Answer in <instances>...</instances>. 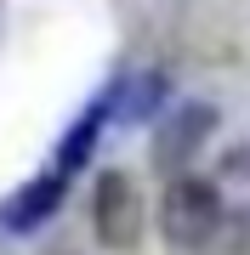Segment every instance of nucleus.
<instances>
[{"label": "nucleus", "instance_id": "5", "mask_svg": "<svg viewBox=\"0 0 250 255\" xmlns=\"http://www.w3.org/2000/svg\"><path fill=\"white\" fill-rule=\"evenodd\" d=\"M114 125V80L102 85V91L85 102V108L74 114V125L63 130V142H57V159H51V170H63L68 182L91 164V153H97V142H102V130Z\"/></svg>", "mask_w": 250, "mask_h": 255}, {"label": "nucleus", "instance_id": "8", "mask_svg": "<svg viewBox=\"0 0 250 255\" xmlns=\"http://www.w3.org/2000/svg\"><path fill=\"white\" fill-rule=\"evenodd\" d=\"M222 176H250V147H233V159H222Z\"/></svg>", "mask_w": 250, "mask_h": 255}, {"label": "nucleus", "instance_id": "7", "mask_svg": "<svg viewBox=\"0 0 250 255\" xmlns=\"http://www.w3.org/2000/svg\"><path fill=\"white\" fill-rule=\"evenodd\" d=\"M205 255H250V216H228L222 233L205 244Z\"/></svg>", "mask_w": 250, "mask_h": 255}, {"label": "nucleus", "instance_id": "1", "mask_svg": "<svg viewBox=\"0 0 250 255\" xmlns=\"http://www.w3.org/2000/svg\"><path fill=\"white\" fill-rule=\"evenodd\" d=\"M228 210H222V193L199 176H176L165 182V199H159V238H165L171 255H194L205 250L216 233H222Z\"/></svg>", "mask_w": 250, "mask_h": 255}, {"label": "nucleus", "instance_id": "6", "mask_svg": "<svg viewBox=\"0 0 250 255\" xmlns=\"http://www.w3.org/2000/svg\"><path fill=\"white\" fill-rule=\"evenodd\" d=\"M171 97V74L165 68H137L114 80V125H148V119L165 114Z\"/></svg>", "mask_w": 250, "mask_h": 255}, {"label": "nucleus", "instance_id": "3", "mask_svg": "<svg viewBox=\"0 0 250 255\" xmlns=\"http://www.w3.org/2000/svg\"><path fill=\"white\" fill-rule=\"evenodd\" d=\"M142 227H148V210H142V193L125 170H102L91 187V238L108 255H131L142 244Z\"/></svg>", "mask_w": 250, "mask_h": 255}, {"label": "nucleus", "instance_id": "9", "mask_svg": "<svg viewBox=\"0 0 250 255\" xmlns=\"http://www.w3.org/2000/svg\"><path fill=\"white\" fill-rule=\"evenodd\" d=\"M0 23H6V6H0Z\"/></svg>", "mask_w": 250, "mask_h": 255}, {"label": "nucleus", "instance_id": "2", "mask_svg": "<svg viewBox=\"0 0 250 255\" xmlns=\"http://www.w3.org/2000/svg\"><path fill=\"white\" fill-rule=\"evenodd\" d=\"M216 125H222V114H216V102H171L165 114L154 119V142H148V164L165 182L188 170V164L199 159V147L216 136Z\"/></svg>", "mask_w": 250, "mask_h": 255}, {"label": "nucleus", "instance_id": "4", "mask_svg": "<svg viewBox=\"0 0 250 255\" xmlns=\"http://www.w3.org/2000/svg\"><path fill=\"white\" fill-rule=\"evenodd\" d=\"M68 199V176L63 170H34L23 187H11L6 199H0V233H11V238H28V233H40L46 221L63 210Z\"/></svg>", "mask_w": 250, "mask_h": 255}]
</instances>
